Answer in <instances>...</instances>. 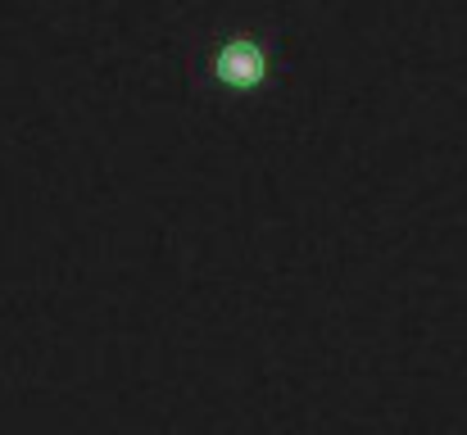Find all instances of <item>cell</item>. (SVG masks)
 I'll list each match as a JSON object with an SVG mask.
<instances>
[{
  "instance_id": "cell-1",
  "label": "cell",
  "mask_w": 467,
  "mask_h": 435,
  "mask_svg": "<svg viewBox=\"0 0 467 435\" xmlns=\"http://www.w3.org/2000/svg\"><path fill=\"white\" fill-rule=\"evenodd\" d=\"M204 78L218 96L250 100L273 87L277 78V46L259 32H223L204 55Z\"/></svg>"
}]
</instances>
